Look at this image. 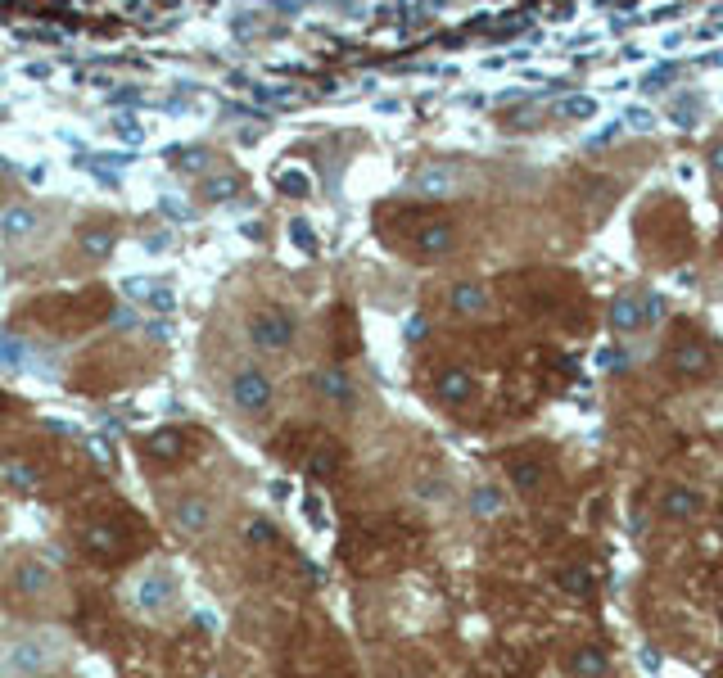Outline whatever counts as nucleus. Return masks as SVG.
I'll return each mask as SVG.
<instances>
[{"label": "nucleus", "instance_id": "393cba45", "mask_svg": "<svg viewBox=\"0 0 723 678\" xmlns=\"http://www.w3.org/2000/svg\"><path fill=\"white\" fill-rule=\"evenodd\" d=\"M448 186H452V172H439V168H434V172H425V177H421V190H425V195H434V190H448Z\"/></svg>", "mask_w": 723, "mask_h": 678}, {"label": "nucleus", "instance_id": "a211bd4d", "mask_svg": "<svg viewBox=\"0 0 723 678\" xmlns=\"http://www.w3.org/2000/svg\"><path fill=\"white\" fill-rule=\"evenodd\" d=\"M181 443L186 439H181L177 430H159L145 448H150V457H159V462H172V457H181Z\"/></svg>", "mask_w": 723, "mask_h": 678}, {"label": "nucleus", "instance_id": "412c9836", "mask_svg": "<svg viewBox=\"0 0 723 678\" xmlns=\"http://www.w3.org/2000/svg\"><path fill=\"white\" fill-rule=\"evenodd\" d=\"M245 538H249L254 547H267V543H276V525H272V520H263V516H249Z\"/></svg>", "mask_w": 723, "mask_h": 678}, {"label": "nucleus", "instance_id": "39448f33", "mask_svg": "<svg viewBox=\"0 0 723 678\" xmlns=\"http://www.w3.org/2000/svg\"><path fill=\"white\" fill-rule=\"evenodd\" d=\"M168 516H172V525H177V534H186V538H204L208 529L217 525V507L204 493H181Z\"/></svg>", "mask_w": 723, "mask_h": 678}, {"label": "nucleus", "instance_id": "dca6fc26", "mask_svg": "<svg viewBox=\"0 0 723 678\" xmlns=\"http://www.w3.org/2000/svg\"><path fill=\"white\" fill-rule=\"evenodd\" d=\"M570 669H574V678H606L611 660H606V651L601 647H579L570 656Z\"/></svg>", "mask_w": 723, "mask_h": 678}, {"label": "nucleus", "instance_id": "ddd939ff", "mask_svg": "<svg viewBox=\"0 0 723 678\" xmlns=\"http://www.w3.org/2000/svg\"><path fill=\"white\" fill-rule=\"evenodd\" d=\"M507 480L516 484L520 493H538L547 484V466L538 457H511L507 462Z\"/></svg>", "mask_w": 723, "mask_h": 678}, {"label": "nucleus", "instance_id": "f257e3e1", "mask_svg": "<svg viewBox=\"0 0 723 678\" xmlns=\"http://www.w3.org/2000/svg\"><path fill=\"white\" fill-rule=\"evenodd\" d=\"M68 651H73V642L59 629L19 633V638H10L0 647V678H41L64 665Z\"/></svg>", "mask_w": 723, "mask_h": 678}, {"label": "nucleus", "instance_id": "f03ea898", "mask_svg": "<svg viewBox=\"0 0 723 678\" xmlns=\"http://www.w3.org/2000/svg\"><path fill=\"white\" fill-rule=\"evenodd\" d=\"M177 579H172V570H163V565H145L141 575L127 584V606H132L136 615H145V620H159V615H168L172 606H177Z\"/></svg>", "mask_w": 723, "mask_h": 678}, {"label": "nucleus", "instance_id": "cd10ccee", "mask_svg": "<svg viewBox=\"0 0 723 678\" xmlns=\"http://www.w3.org/2000/svg\"><path fill=\"white\" fill-rule=\"evenodd\" d=\"M710 172H714V177L723 181V141H719V145H714V150H710Z\"/></svg>", "mask_w": 723, "mask_h": 678}, {"label": "nucleus", "instance_id": "1a4fd4ad", "mask_svg": "<svg viewBox=\"0 0 723 678\" xmlns=\"http://www.w3.org/2000/svg\"><path fill=\"white\" fill-rule=\"evenodd\" d=\"M312 389H317V394L326 398V403H335V407H353V403H357V389H353V380H348L339 367L312 371Z\"/></svg>", "mask_w": 723, "mask_h": 678}, {"label": "nucleus", "instance_id": "c85d7f7f", "mask_svg": "<svg viewBox=\"0 0 723 678\" xmlns=\"http://www.w3.org/2000/svg\"><path fill=\"white\" fill-rule=\"evenodd\" d=\"M642 303H647V321L665 317V303H660V299H642Z\"/></svg>", "mask_w": 723, "mask_h": 678}, {"label": "nucleus", "instance_id": "2eb2a0df", "mask_svg": "<svg viewBox=\"0 0 723 678\" xmlns=\"http://www.w3.org/2000/svg\"><path fill=\"white\" fill-rule=\"evenodd\" d=\"M647 326V303L642 299H615L611 303V330H624V335H633V330Z\"/></svg>", "mask_w": 723, "mask_h": 678}, {"label": "nucleus", "instance_id": "b1692460", "mask_svg": "<svg viewBox=\"0 0 723 678\" xmlns=\"http://www.w3.org/2000/svg\"><path fill=\"white\" fill-rule=\"evenodd\" d=\"M281 190H290V195H308V190H312L308 172H285V177H281Z\"/></svg>", "mask_w": 723, "mask_h": 678}, {"label": "nucleus", "instance_id": "bb28decb", "mask_svg": "<svg viewBox=\"0 0 723 678\" xmlns=\"http://www.w3.org/2000/svg\"><path fill=\"white\" fill-rule=\"evenodd\" d=\"M231 190H235V177H222V181H208L204 195H208V199H226Z\"/></svg>", "mask_w": 723, "mask_h": 678}, {"label": "nucleus", "instance_id": "6ab92c4d", "mask_svg": "<svg viewBox=\"0 0 723 678\" xmlns=\"http://www.w3.org/2000/svg\"><path fill=\"white\" fill-rule=\"evenodd\" d=\"M556 113H561V118H592L597 104H592V95H565V100L556 104Z\"/></svg>", "mask_w": 723, "mask_h": 678}, {"label": "nucleus", "instance_id": "f8f14e48", "mask_svg": "<svg viewBox=\"0 0 723 678\" xmlns=\"http://www.w3.org/2000/svg\"><path fill=\"white\" fill-rule=\"evenodd\" d=\"M452 245H457V231H452L448 222H425L421 231L412 236V249L421 258H443Z\"/></svg>", "mask_w": 723, "mask_h": 678}, {"label": "nucleus", "instance_id": "9d476101", "mask_svg": "<svg viewBox=\"0 0 723 678\" xmlns=\"http://www.w3.org/2000/svg\"><path fill=\"white\" fill-rule=\"evenodd\" d=\"M434 394H439L443 403L461 407V403H470V394H475V376H470L466 367H443L439 376H434Z\"/></svg>", "mask_w": 723, "mask_h": 678}, {"label": "nucleus", "instance_id": "0eeeda50", "mask_svg": "<svg viewBox=\"0 0 723 678\" xmlns=\"http://www.w3.org/2000/svg\"><path fill=\"white\" fill-rule=\"evenodd\" d=\"M660 516L674 520V525L696 520V516H701V493L687 489V484H669V489L660 493Z\"/></svg>", "mask_w": 723, "mask_h": 678}, {"label": "nucleus", "instance_id": "20e7f679", "mask_svg": "<svg viewBox=\"0 0 723 678\" xmlns=\"http://www.w3.org/2000/svg\"><path fill=\"white\" fill-rule=\"evenodd\" d=\"M245 330H249V344L263 353H285L294 344V317L285 308H276V303H263V308L249 312Z\"/></svg>", "mask_w": 723, "mask_h": 678}, {"label": "nucleus", "instance_id": "9b49d317", "mask_svg": "<svg viewBox=\"0 0 723 678\" xmlns=\"http://www.w3.org/2000/svg\"><path fill=\"white\" fill-rule=\"evenodd\" d=\"M37 208H28V204H19V208H5L0 213V245H19V240H28V236H37Z\"/></svg>", "mask_w": 723, "mask_h": 678}, {"label": "nucleus", "instance_id": "6e6552de", "mask_svg": "<svg viewBox=\"0 0 723 678\" xmlns=\"http://www.w3.org/2000/svg\"><path fill=\"white\" fill-rule=\"evenodd\" d=\"M669 367H674V376H683V380H701L705 371H710V349H705L701 339H678Z\"/></svg>", "mask_w": 723, "mask_h": 678}, {"label": "nucleus", "instance_id": "7ed1b4c3", "mask_svg": "<svg viewBox=\"0 0 723 678\" xmlns=\"http://www.w3.org/2000/svg\"><path fill=\"white\" fill-rule=\"evenodd\" d=\"M226 394H231V407L240 416H267L276 403V385L263 367H235Z\"/></svg>", "mask_w": 723, "mask_h": 678}, {"label": "nucleus", "instance_id": "4468645a", "mask_svg": "<svg viewBox=\"0 0 723 678\" xmlns=\"http://www.w3.org/2000/svg\"><path fill=\"white\" fill-rule=\"evenodd\" d=\"M448 303H452L457 317H484V308H489V290L475 285V281H461V285H452Z\"/></svg>", "mask_w": 723, "mask_h": 678}, {"label": "nucleus", "instance_id": "a878e982", "mask_svg": "<svg viewBox=\"0 0 723 678\" xmlns=\"http://www.w3.org/2000/svg\"><path fill=\"white\" fill-rule=\"evenodd\" d=\"M335 462H339L335 448H330V452H317V457H312V475H330V471H335Z\"/></svg>", "mask_w": 723, "mask_h": 678}, {"label": "nucleus", "instance_id": "4be33fe9", "mask_svg": "<svg viewBox=\"0 0 723 678\" xmlns=\"http://www.w3.org/2000/svg\"><path fill=\"white\" fill-rule=\"evenodd\" d=\"M561 588L570 597H583L592 588V579H588V570H583V565H570V570H561Z\"/></svg>", "mask_w": 723, "mask_h": 678}, {"label": "nucleus", "instance_id": "f3484780", "mask_svg": "<svg viewBox=\"0 0 723 678\" xmlns=\"http://www.w3.org/2000/svg\"><path fill=\"white\" fill-rule=\"evenodd\" d=\"M470 511H475L479 520H493V516L502 511V493L489 489V484H479V489L470 493Z\"/></svg>", "mask_w": 723, "mask_h": 678}, {"label": "nucleus", "instance_id": "423d86ee", "mask_svg": "<svg viewBox=\"0 0 723 678\" xmlns=\"http://www.w3.org/2000/svg\"><path fill=\"white\" fill-rule=\"evenodd\" d=\"M10 588L19 597H50L55 593V565L37 552L19 556V565H14V575H10Z\"/></svg>", "mask_w": 723, "mask_h": 678}, {"label": "nucleus", "instance_id": "aec40b11", "mask_svg": "<svg viewBox=\"0 0 723 678\" xmlns=\"http://www.w3.org/2000/svg\"><path fill=\"white\" fill-rule=\"evenodd\" d=\"M82 249H86L91 258H104V254L113 249V231H109V226H95V231H86V236H82Z\"/></svg>", "mask_w": 723, "mask_h": 678}, {"label": "nucleus", "instance_id": "5701e85b", "mask_svg": "<svg viewBox=\"0 0 723 678\" xmlns=\"http://www.w3.org/2000/svg\"><path fill=\"white\" fill-rule=\"evenodd\" d=\"M412 493H416V498H421V502H434V498H443V493H448V484H443L439 475H421Z\"/></svg>", "mask_w": 723, "mask_h": 678}]
</instances>
